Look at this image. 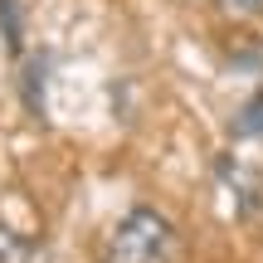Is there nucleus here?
Wrapping results in <instances>:
<instances>
[{"instance_id": "2", "label": "nucleus", "mask_w": 263, "mask_h": 263, "mask_svg": "<svg viewBox=\"0 0 263 263\" xmlns=\"http://www.w3.org/2000/svg\"><path fill=\"white\" fill-rule=\"evenodd\" d=\"M0 263H44V224L25 190L0 195Z\"/></svg>"}, {"instance_id": "4", "label": "nucleus", "mask_w": 263, "mask_h": 263, "mask_svg": "<svg viewBox=\"0 0 263 263\" xmlns=\"http://www.w3.org/2000/svg\"><path fill=\"white\" fill-rule=\"evenodd\" d=\"M219 5H224L234 20H258L263 15V0H219Z\"/></svg>"}, {"instance_id": "3", "label": "nucleus", "mask_w": 263, "mask_h": 263, "mask_svg": "<svg viewBox=\"0 0 263 263\" xmlns=\"http://www.w3.org/2000/svg\"><path fill=\"white\" fill-rule=\"evenodd\" d=\"M234 132H239V137H258V132H263V88H258L254 98H249L244 107H239V122H234Z\"/></svg>"}, {"instance_id": "5", "label": "nucleus", "mask_w": 263, "mask_h": 263, "mask_svg": "<svg viewBox=\"0 0 263 263\" xmlns=\"http://www.w3.org/2000/svg\"><path fill=\"white\" fill-rule=\"evenodd\" d=\"M185 5H205V0H185Z\"/></svg>"}, {"instance_id": "1", "label": "nucleus", "mask_w": 263, "mask_h": 263, "mask_svg": "<svg viewBox=\"0 0 263 263\" xmlns=\"http://www.w3.org/2000/svg\"><path fill=\"white\" fill-rule=\"evenodd\" d=\"M98 263H180V229L161 210L132 205L103 234Z\"/></svg>"}]
</instances>
